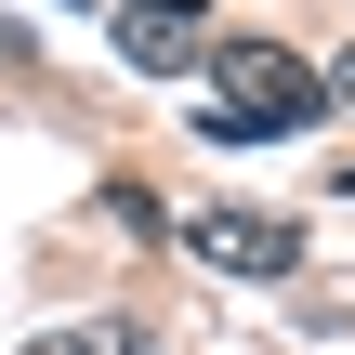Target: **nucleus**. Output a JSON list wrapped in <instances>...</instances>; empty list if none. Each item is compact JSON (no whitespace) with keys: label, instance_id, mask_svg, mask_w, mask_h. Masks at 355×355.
<instances>
[{"label":"nucleus","instance_id":"nucleus-2","mask_svg":"<svg viewBox=\"0 0 355 355\" xmlns=\"http://www.w3.org/2000/svg\"><path fill=\"white\" fill-rule=\"evenodd\" d=\"M184 250L224 263V277H290L303 263V224L290 211H184Z\"/></svg>","mask_w":355,"mask_h":355},{"label":"nucleus","instance_id":"nucleus-4","mask_svg":"<svg viewBox=\"0 0 355 355\" xmlns=\"http://www.w3.org/2000/svg\"><path fill=\"white\" fill-rule=\"evenodd\" d=\"M13 355H158V343H92V329H53V343H13Z\"/></svg>","mask_w":355,"mask_h":355},{"label":"nucleus","instance_id":"nucleus-3","mask_svg":"<svg viewBox=\"0 0 355 355\" xmlns=\"http://www.w3.org/2000/svg\"><path fill=\"white\" fill-rule=\"evenodd\" d=\"M105 13H119V53H132L145 79H184V66H211V40H224L211 0H105Z\"/></svg>","mask_w":355,"mask_h":355},{"label":"nucleus","instance_id":"nucleus-5","mask_svg":"<svg viewBox=\"0 0 355 355\" xmlns=\"http://www.w3.org/2000/svg\"><path fill=\"white\" fill-rule=\"evenodd\" d=\"M329 92H343V105H355V53H343V66H329Z\"/></svg>","mask_w":355,"mask_h":355},{"label":"nucleus","instance_id":"nucleus-1","mask_svg":"<svg viewBox=\"0 0 355 355\" xmlns=\"http://www.w3.org/2000/svg\"><path fill=\"white\" fill-rule=\"evenodd\" d=\"M211 132L224 145H277V132H316L343 92H329V66H303L290 40H211Z\"/></svg>","mask_w":355,"mask_h":355}]
</instances>
